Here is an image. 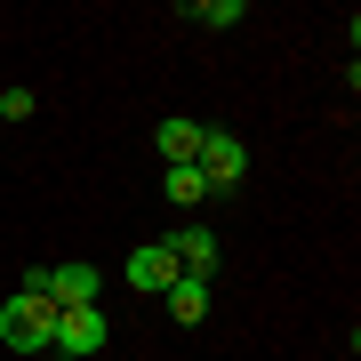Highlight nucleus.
I'll return each instance as SVG.
<instances>
[{"label": "nucleus", "mask_w": 361, "mask_h": 361, "mask_svg": "<svg viewBox=\"0 0 361 361\" xmlns=\"http://www.w3.org/2000/svg\"><path fill=\"white\" fill-rule=\"evenodd\" d=\"M161 241H169V257H177V273L217 281V233H209V225H177V233H161Z\"/></svg>", "instance_id": "obj_5"}, {"label": "nucleus", "mask_w": 361, "mask_h": 361, "mask_svg": "<svg viewBox=\"0 0 361 361\" xmlns=\"http://www.w3.org/2000/svg\"><path fill=\"white\" fill-rule=\"evenodd\" d=\"M56 297L40 289V273H25V289L0 305V345H16V353H49V337H56Z\"/></svg>", "instance_id": "obj_1"}, {"label": "nucleus", "mask_w": 361, "mask_h": 361, "mask_svg": "<svg viewBox=\"0 0 361 361\" xmlns=\"http://www.w3.org/2000/svg\"><path fill=\"white\" fill-rule=\"evenodd\" d=\"M121 281L145 289V297H169V281H177V257H169V241H137L129 265H121Z\"/></svg>", "instance_id": "obj_4"}, {"label": "nucleus", "mask_w": 361, "mask_h": 361, "mask_svg": "<svg viewBox=\"0 0 361 361\" xmlns=\"http://www.w3.org/2000/svg\"><path fill=\"white\" fill-rule=\"evenodd\" d=\"M32 113H40L32 89H0V121H32Z\"/></svg>", "instance_id": "obj_11"}, {"label": "nucleus", "mask_w": 361, "mask_h": 361, "mask_svg": "<svg viewBox=\"0 0 361 361\" xmlns=\"http://www.w3.org/2000/svg\"><path fill=\"white\" fill-rule=\"evenodd\" d=\"M169 313H177V322H209V281H193V273H177V281H169V297H161Z\"/></svg>", "instance_id": "obj_8"}, {"label": "nucleus", "mask_w": 361, "mask_h": 361, "mask_svg": "<svg viewBox=\"0 0 361 361\" xmlns=\"http://www.w3.org/2000/svg\"><path fill=\"white\" fill-rule=\"evenodd\" d=\"M153 153H161V169L193 161V153H201V121H193V113H169L161 129H153Z\"/></svg>", "instance_id": "obj_7"}, {"label": "nucleus", "mask_w": 361, "mask_h": 361, "mask_svg": "<svg viewBox=\"0 0 361 361\" xmlns=\"http://www.w3.org/2000/svg\"><path fill=\"white\" fill-rule=\"evenodd\" d=\"M161 185H169V201H177V209H201V201H209V185H201V169H193V161L161 169Z\"/></svg>", "instance_id": "obj_9"}, {"label": "nucleus", "mask_w": 361, "mask_h": 361, "mask_svg": "<svg viewBox=\"0 0 361 361\" xmlns=\"http://www.w3.org/2000/svg\"><path fill=\"white\" fill-rule=\"evenodd\" d=\"M185 16H193V25H241V16H249V0H185Z\"/></svg>", "instance_id": "obj_10"}, {"label": "nucleus", "mask_w": 361, "mask_h": 361, "mask_svg": "<svg viewBox=\"0 0 361 361\" xmlns=\"http://www.w3.org/2000/svg\"><path fill=\"white\" fill-rule=\"evenodd\" d=\"M104 313L97 305H65L56 313V337H49V353H73V361H89V353H104Z\"/></svg>", "instance_id": "obj_3"}, {"label": "nucleus", "mask_w": 361, "mask_h": 361, "mask_svg": "<svg viewBox=\"0 0 361 361\" xmlns=\"http://www.w3.org/2000/svg\"><path fill=\"white\" fill-rule=\"evenodd\" d=\"M40 289H49L56 305H97V289H104V273H97L89 257H73V265H49V273H40Z\"/></svg>", "instance_id": "obj_6"}, {"label": "nucleus", "mask_w": 361, "mask_h": 361, "mask_svg": "<svg viewBox=\"0 0 361 361\" xmlns=\"http://www.w3.org/2000/svg\"><path fill=\"white\" fill-rule=\"evenodd\" d=\"M193 169H201V185H209V193H233V185L249 177V145L233 137V129H201V153H193Z\"/></svg>", "instance_id": "obj_2"}]
</instances>
